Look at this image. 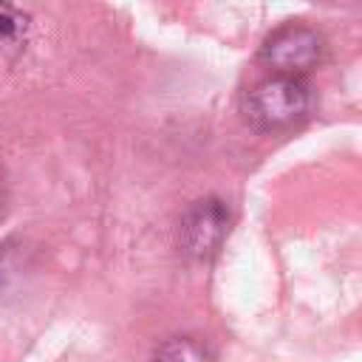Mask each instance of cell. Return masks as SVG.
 Instances as JSON below:
<instances>
[{
  "label": "cell",
  "instance_id": "obj_5",
  "mask_svg": "<svg viewBox=\"0 0 362 362\" xmlns=\"http://www.w3.org/2000/svg\"><path fill=\"white\" fill-rule=\"evenodd\" d=\"M23 31H25V14H20L14 6L6 3L0 8V37H3L6 51L8 48H17L23 42Z\"/></svg>",
  "mask_w": 362,
  "mask_h": 362
},
{
  "label": "cell",
  "instance_id": "obj_2",
  "mask_svg": "<svg viewBox=\"0 0 362 362\" xmlns=\"http://www.w3.org/2000/svg\"><path fill=\"white\" fill-rule=\"evenodd\" d=\"M322 37L303 23H286L274 28L263 45H260V59L283 76H303L322 59Z\"/></svg>",
  "mask_w": 362,
  "mask_h": 362
},
{
  "label": "cell",
  "instance_id": "obj_4",
  "mask_svg": "<svg viewBox=\"0 0 362 362\" xmlns=\"http://www.w3.org/2000/svg\"><path fill=\"white\" fill-rule=\"evenodd\" d=\"M153 362H215V356L192 337H170L156 348Z\"/></svg>",
  "mask_w": 362,
  "mask_h": 362
},
{
  "label": "cell",
  "instance_id": "obj_1",
  "mask_svg": "<svg viewBox=\"0 0 362 362\" xmlns=\"http://www.w3.org/2000/svg\"><path fill=\"white\" fill-rule=\"evenodd\" d=\"M311 85L303 76L272 74L249 88L243 96V116L252 127L274 133L300 124L311 110Z\"/></svg>",
  "mask_w": 362,
  "mask_h": 362
},
{
  "label": "cell",
  "instance_id": "obj_3",
  "mask_svg": "<svg viewBox=\"0 0 362 362\" xmlns=\"http://www.w3.org/2000/svg\"><path fill=\"white\" fill-rule=\"evenodd\" d=\"M229 235V206L221 198L195 201L178 223V243L192 257H212Z\"/></svg>",
  "mask_w": 362,
  "mask_h": 362
}]
</instances>
